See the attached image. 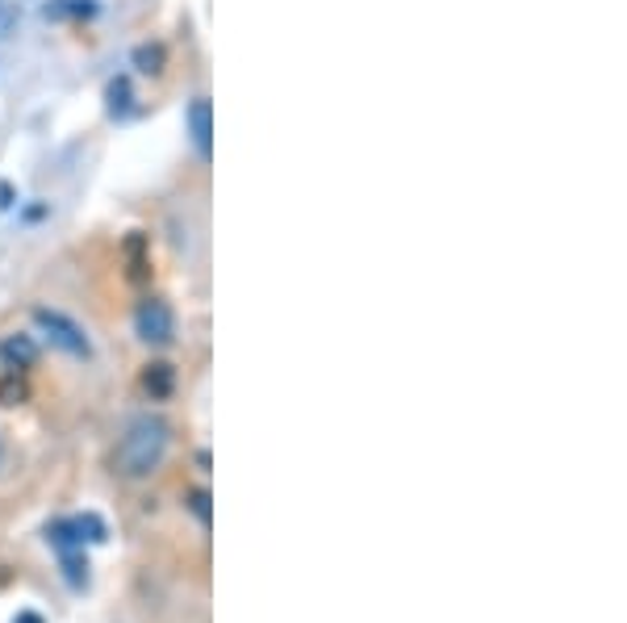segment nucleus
Here are the masks:
<instances>
[{
	"label": "nucleus",
	"mask_w": 627,
	"mask_h": 623,
	"mask_svg": "<svg viewBox=\"0 0 627 623\" xmlns=\"http://www.w3.org/2000/svg\"><path fill=\"white\" fill-rule=\"evenodd\" d=\"M205 502H210L205 494H192V511H197L201 519H210V507H205Z\"/></svg>",
	"instance_id": "obj_10"
},
{
	"label": "nucleus",
	"mask_w": 627,
	"mask_h": 623,
	"mask_svg": "<svg viewBox=\"0 0 627 623\" xmlns=\"http://www.w3.org/2000/svg\"><path fill=\"white\" fill-rule=\"evenodd\" d=\"M167 444H172V427H167L160 414H138L126 423V432L117 439V452H113V469L130 482L151 477L167 457Z\"/></svg>",
	"instance_id": "obj_1"
},
{
	"label": "nucleus",
	"mask_w": 627,
	"mask_h": 623,
	"mask_svg": "<svg viewBox=\"0 0 627 623\" xmlns=\"http://www.w3.org/2000/svg\"><path fill=\"white\" fill-rule=\"evenodd\" d=\"M29 319H34L38 335H42L55 352L72 356V360H88V356H92V339H88V331H84L72 314H63L55 306H34Z\"/></svg>",
	"instance_id": "obj_3"
},
{
	"label": "nucleus",
	"mask_w": 627,
	"mask_h": 623,
	"mask_svg": "<svg viewBox=\"0 0 627 623\" xmlns=\"http://www.w3.org/2000/svg\"><path fill=\"white\" fill-rule=\"evenodd\" d=\"M142 385H147L151 398H167V394H172V364H151Z\"/></svg>",
	"instance_id": "obj_7"
},
{
	"label": "nucleus",
	"mask_w": 627,
	"mask_h": 623,
	"mask_svg": "<svg viewBox=\"0 0 627 623\" xmlns=\"http://www.w3.org/2000/svg\"><path fill=\"white\" fill-rule=\"evenodd\" d=\"M164 47H160V42H155V47H151V42H147V47H138L135 51V63H138V72H147V76H160V72H164Z\"/></svg>",
	"instance_id": "obj_8"
},
{
	"label": "nucleus",
	"mask_w": 627,
	"mask_h": 623,
	"mask_svg": "<svg viewBox=\"0 0 627 623\" xmlns=\"http://www.w3.org/2000/svg\"><path fill=\"white\" fill-rule=\"evenodd\" d=\"M0 457H4V444H0Z\"/></svg>",
	"instance_id": "obj_12"
},
{
	"label": "nucleus",
	"mask_w": 627,
	"mask_h": 623,
	"mask_svg": "<svg viewBox=\"0 0 627 623\" xmlns=\"http://www.w3.org/2000/svg\"><path fill=\"white\" fill-rule=\"evenodd\" d=\"M105 523L97 515H76V519H59L47 527V540L59 552L63 570H67V582L72 586H84L88 582V565H84V544H105Z\"/></svg>",
	"instance_id": "obj_2"
},
{
	"label": "nucleus",
	"mask_w": 627,
	"mask_h": 623,
	"mask_svg": "<svg viewBox=\"0 0 627 623\" xmlns=\"http://www.w3.org/2000/svg\"><path fill=\"white\" fill-rule=\"evenodd\" d=\"M105 97H110L113 117H126V113H130V80H126V76H122V80H113Z\"/></svg>",
	"instance_id": "obj_9"
},
{
	"label": "nucleus",
	"mask_w": 627,
	"mask_h": 623,
	"mask_svg": "<svg viewBox=\"0 0 627 623\" xmlns=\"http://www.w3.org/2000/svg\"><path fill=\"white\" fill-rule=\"evenodd\" d=\"M13 623H42V615H34V611H22V615H17Z\"/></svg>",
	"instance_id": "obj_11"
},
{
	"label": "nucleus",
	"mask_w": 627,
	"mask_h": 623,
	"mask_svg": "<svg viewBox=\"0 0 627 623\" xmlns=\"http://www.w3.org/2000/svg\"><path fill=\"white\" fill-rule=\"evenodd\" d=\"M0 360L17 373V369H29L34 360H38V344L29 339V335H9V339H0Z\"/></svg>",
	"instance_id": "obj_6"
},
{
	"label": "nucleus",
	"mask_w": 627,
	"mask_h": 623,
	"mask_svg": "<svg viewBox=\"0 0 627 623\" xmlns=\"http://www.w3.org/2000/svg\"><path fill=\"white\" fill-rule=\"evenodd\" d=\"M135 331H138V339H142V344H155V348L172 344V335H176V314H172V306H167L164 298L138 301Z\"/></svg>",
	"instance_id": "obj_4"
},
{
	"label": "nucleus",
	"mask_w": 627,
	"mask_h": 623,
	"mask_svg": "<svg viewBox=\"0 0 627 623\" xmlns=\"http://www.w3.org/2000/svg\"><path fill=\"white\" fill-rule=\"evenodd\" d=\"M185 135H189L192 151L210 163V155H214V109H210L205 97H197V101L185 109Z\"/></svg>",
	"instance_id": "obj_5"
}]
</instances>
